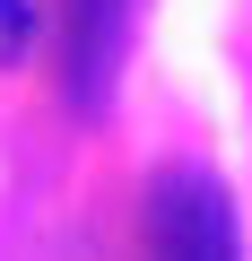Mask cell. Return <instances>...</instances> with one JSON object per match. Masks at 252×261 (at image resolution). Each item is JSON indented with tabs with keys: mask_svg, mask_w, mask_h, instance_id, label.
Segmentation results:
<instances>
[{
	"mask_svg": "<svg viewBox=\"0 0 252 261\" xmlns=\"http://www.w3.org/2000/svg\"><path fill=\"white\" fill-rule=\"evenodd\" d=\"M0 35H9V44L26 35V9H18V0H0Z\"/></svg>",
	"mask_w": 252,
	"mask_h": 261,
	"instance_id": "3957f363",
	"label": "cell"
},
{
	"mask_svg": "<svg viewBox=\"0 0 252 261\" xmlns=\"http://www.w3.org/2000/svg\"><path fill=\"white\" fill-rule=\"evenodd\" d=\"M148 252L157 261H243L226 183L200 166H165L148 183Z\"/></svg>",
	"mask_w": 252,
	"mask_h": 261,
	"instance_id": "6da1fadb",
	"label": "cell"
},
{
	"mask_svg": "<svg viewBox=\"0 0 252 261\" xmlns=\"http://www.w3.org/2000/svg\"><path fill=\"white\" fill-rule=\"evenodd\" d=\"M113 27H122V0H87V9H78V105H96V96H104Z\"/></svg>",
	"mask_w": 252,
	"mask_h": 261,
	"instance_id": "7a4b0ae2",
	"label": "cell"
}]
</instances>
